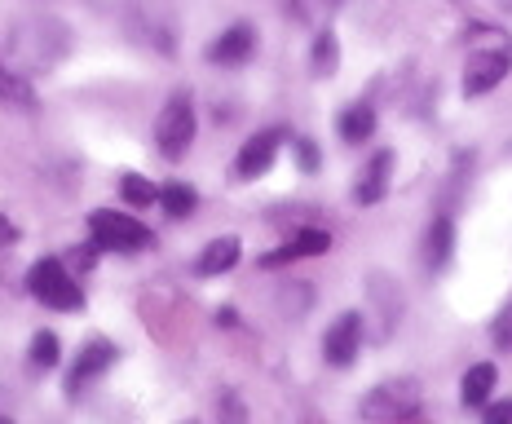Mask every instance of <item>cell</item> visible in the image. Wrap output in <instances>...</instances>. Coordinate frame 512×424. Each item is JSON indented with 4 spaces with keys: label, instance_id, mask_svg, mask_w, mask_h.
I'll use <instances>...</instances> for the list:
<instances>
[{
    "label": "cell",
    "instance_id": "cell-1",
    "mask_svg": "<svg viewBox=\"0 0 512 424\" xmlns=\"http://www.w3.org/2000/svg\"><path fill=\"white\" fill-rule=\"evenodd\" d=\"M71 49V36L67 27L58 23V18H18L14 27H9V40H5V53L14 67L23 71H40V67H53V62H62Z\"/></svg>",
    "mask_w": 512,
    "mask_h": 424
},
{
    "label": "cell",
    "instance_id": "cell-2",
    "mask_svg": "<svg viewBox=\"0 0 512 424\" xmlns=\"http://www.w3.org/2000/svg\"><path fill=\"white\" fill-rule=\"evenodd\" d=\"M362 420L371 424H407L420 416V385L411 376H398V380H380L367 398L358 402Z\"/></svg>",
    "mask_w": 512,
    "mask_h": 424
},
{
    "label": "cell",
    "instance_id": "cell-3",
    "mask_svg": "<svg viewBox=\"0 0 512 424\" xmlns=\"http://www.w3.org/2000/svg\"><path fill=\"white\" fill-rule=\"evenodd\" d=\"M89 235H93V248H102V252H142V248H151L155 243V235L137 217H128V212H111V208L93 212Z\"/></svg>",
    "mask_w": 512,
    "mask_h": 424
},
{
    "label": "cell",
    "instance_id": "cell-4",
    "mask_svg": "<svg viewBox=\"0 0 512 424\" xmlns=\"http://www.w3.org/2000/svg\"><path fill=\"white\" fill-rule=\"evenodd\" d=\"M190 142H195V102H190V93H173L155 120V146L159 155L177 164V159H186Z\"/></svg>",
    "mask_w": 512,
    "mask_h": 424
},
{
    "label": "cell",
    "instance_id": "cell-5",
    "mask_svg": "<svg viewBox=\"0 0 512 424\" xmlns=\"http://www.w3.org/2000/svg\"><path fill=\"white\" fill-rule=\"evenodd\" d=\"M27 288H31V296H36L40 305H49V310H80V305H84L80 283L71 279L67 265H62L58 257H45V261L31 265Z\"/></svg>",
    "mask_w": 512,
    "mask_h": 424
},
{
    "label": "cell",
    "instance_id": "cell-6",
    "mask_svg": "<svg viewBox=\"0 0 512 424\" xmlns=\"http://www.w3.org/2000/svg\"><path fill=\"white\" fill-rule=\"evenodd\" d=\"M508 71H512V49L508 45L473 53V58H468V71H464V93L468 98H482V93L499 89V84L508 80Z\"/></svg>",
    "mask_w": 512,
    "mask_h": 424
},
{
    "label": "cell",
    "instance_id": "cell-7",
    "mask_svg": "<svg viewBox=\"0 0 512 424\" xmlns=\"http://www.w3.org/2000/svg\"><path fill=\"white\" fill-rule=\"evenodd\" d=\"M283 137H287L283 129H261L256 137H248V142H243V151L234 155V177H239V182H252V177L270 173V164H274V155H279Z\"/></svg>",
    "mask_w": 512,
    "mask_h": 424
},
{
    "label": "cell",
    "instance_id": "cell-8",
    "mask_svg": "<svg viewBox=\"0 0 512 424\" xmlns=\"http://www.w3.org/2000/svg\"><path fill=\"white\" fill-rule=\"evenodd\" d=\"M362 349V314H340L323 336V358L332 367H349Z\"/></svg>",
    "mask_w": 512,
    "mask_h": 424
},
{
    "label": "cell",
    "instance_id": "cell-9",
    "mask_svg": "<svg viewBox=\"0 0 512 424\" xmlns=\"http://www.w3.org/2000/svg\"><path fill=\"white\" fill-rule=\"evenodd\" d=\"M111 363H115V345H111V341H89V345L80 349V358H76V367H71V376H67V394L80 398L84 385H89V380H98Z\"/></svg>",
    "mask_w": 512,
    "mask_h": 424
},
{
    "label": "cell",
    "instance_id": "cell-10",
    "mask_svg": "<svg viewBox=\"0 0 512 424\" xmlns=\"http://www.w3.org/2000/svg\"><path fill=\"white\" fill-rule=\"evenodd\" d=\"M252 53H256V31L248 23H234L230 31H221L208 45V62H217V67H239Z\"/></svg>",
    "mask_w": 512,
    "mask_h": 424
},
{
    "label": "cell",
    "instance_id": "cell-11",
    "mask_svg": "<svg viewBox=\"0 0 512 424\" xmlns=\"http://www.w3.org/2000/svg\"><path fill=\"white\" fill-rule=\"evenodd\" d=\"M389 173H393V151H376L371 155V164L362 168L358 186H354V204H380L384 195H389Z\"/></svg>",
    "mask_w": 512,
    "mask_h": 424
},
{
    "label": "cell",
    "instance_id": "cell-12",
    "mask_svg": "<svg viewBox=\"0 0 512 424\" xmlns=\"http://www.w3.org/2000/svg\"><path fill=\"white\" fill-rule=\"evenodd\" d=\"M451 257H455V221L451 212H442V217H433L429 235H424V261H429V270H442Z\"/></svg>",
    "mask_w": 512,
    "mask_h": 424
},
{
    "label": "cell",
    "instance_id": "cell-13",
    "mask_svg": "<svg viewBox=\"0 0 512 424\" xmlns=\"http://www.w3.org/2000/svg\"><path fill=\"white\" fill-rule=\"evenodd\" d=\"M239 257H243V243L234 239V235H226V239H212L208 248L199 252L195 270L204 274V279H212V274H226V270H234V265H239Z\"/></svg>",
    "mask_w": 512,
    "mask_h": 424
},
{
    "label": "cell",
    "instance_id": "cell-14",
    "mask_svg": "<svg viewBox=\"0 0 512 424\" xmlns=\"http://www.w3.org/2000/svg\"><path fill=\"white\" fill-rule=\"evenodd\" d=\"M495 380H499L495 363H477V367H468V371H464V380H460V398H464V407H482V402L490 398V389H495Z\"/></svg>",
    "mask_w": 512,
    "mask_h": 424
},
{
    "label": "cell",
    "instance_id": "cell-15",
    "mask_svg": "<svg viewBox=\"0 0 512 424\" xmlns=\"http://www.w3.org/2000/svg\"><path fill=\"white\" fill-rule=\"evenodd\" d=\"M336 129H340V137H345V142H354V146L367 142V137L376 133V106H371V102H354L345 115H340Z\"/></svg>",
    "mask_w": 512,
    "mask_h": 424
},
{
    "label": "cell",
    "instance_id": "cell-16",
    "mask_svg": "<svg viewBox=\"0 0 512 424\" xmlns=\"http://www.w3.org/2000/svg\"><path fill=\"white\" fill-rule=\"evenodd\" d=\"M159 208H164L168 217H190V212L199 208L195 186H186V182H168V186H159Z\"/></svg>",
    "mask_w": 512,
    "mask_h": 424
},
{
    "label": "cell",
    "instance_id": "cell-17",
    "mask_svg": "<svg viewBox=\"0 0 512 424\" xmlns=\"http://www.w3.org/2000/svg\"><path fill=\"white\" fill-rule=\"evenodd\" d=\"M336 67H340V36L332 27H323L314 40V76H332Z\"/></svg>",
    "mask_w": 512,
    "mask_h": 424
},
{
    "label": "cell",
    "instance_id": "cell-18",
    "mask_svg": "<svg viewBox=\"0 0 512 424\" xmlns=\"http://www.w3.org/2000/svg\"><path fill=\"white\" fill-rule=\"evenodd\" d=\"M0 98L14 102V106H23V111L36 106V93H31V84L23 80V71H9L5 62H0Z\"/></svg>",
    "mask_w": 512,
    "mask_h": 424
},
{
    "label": "cell",
    "instance_id": "cell-19",
    "mask_svg": "<svg viewBox=\"0 0 512 424\" xmlns=\"http://www.w3.org/2000/svg\"><path fill=\"white\" fill-rule=\"evenodd\" d=\"M120 195H124V204H133V208L159 204V186H151V177H137V173H124Z\"/></svg>",
    "mask_w": 512,
    "mask_h": 424
},
{
    "label": "cell",
    "instance_id": "cell-20",
    "mask_svg": "<svg viewBox=\"0 0 512 424\" xmlns=\"http://www.w3.org/2000/svg\"><path fill=\"white\" fill-rule=\"evenodd\" d=\"M292 248H296V257H323V252L332 248V235H327V230H318V226H305L301 235L292 239Z\"/></svg>",
    "mask_w": 512,
    "mask_h": 424
},
{
    "label": "cell",
    "instance_id": "cell-21",
    "mask_svg": "<svg viewBox=\"0 0 512 424\" xmlns=\"http://www.w3.org/2000/svg\"><path fill=\"white\" fill-rule=\"evenodd\" d=\"M58 358H62L58 336H53V332H36V341H31V363L49 371V367H58Z\"/></svg>",
    "mask_w": 512,
    "mask_h": 424
},
{
    "label": "cell",
    "instance_id": "cell-22",
    "mask_svg": "<svg viewBox=\"0 0 512 424\" xmlns=\"http://www.w3.org/2000/svg\"><path fill=\"white\" fill-rule=\"evenodd\" d=\"M217 416H221V424H248V407H243V398L234 394V389H221Z\"/></svg>",
    "mask_w": 512,
    "mask_h": 424
},
{
    "label": "cell",
    "instance_id": "cell-23",
    "mask_svg": "<svg viewBox=\"0 0 512 424\" xmlns=\"http://www.w3.org/2000/svg\"><path fill=\"white\" fill-rule=\"evenodd\" d=\"M296 151V164H301V173H318V164H323V155H318V146L309 142V137H296L292 142Z\"/></svg>",
    "mask_w": 512,
    "mask_h": 424
},
{
    "label": "cell",
    "instance_id": "cell-24",
    "mask_svg": "<svg viewBox=\"0 0 512 424\" xmlns=\"http://www.w3.org/2000/svg\"><path fill=\"white\" fill-rule=\"evenodd\" d=\"M490 336H495V345L504 349V354H512V301L499 310V318H495V327H490Z\"/></svg>",
    "mask_w": 512,
    "mask_h": 424
},
{
    "label": "cell",
    "instance_id": "cell-25",
    "mask_svg": "<svg viewBox=\"0 0 512 424\" xmlns=\"http://www.w3.org/2000/svg\"><path fill=\"white\" fill-rule=\"evenodd\" d=\"M482 424H512V398H504V402H490L486 416H482Z\"/></svg>",
    "mask_w": 512,
    "mask_h": 424
},
{
    "label": "cell",
    "instance_id": "cell-26",
    "mask_svg": "<svg viewBox=\"0 0 512 424\" xmlns=\"http://www.w3.org/2000/svg\"><path fill=\"white\" fill-rule=\"evenodd\" d=\"M292 261H301V257H296V248L287 243V248L270 252V257H261V270H279V265H292Z\"/></svg>",
    "mask_w": 512,
    "mask_h": 424
},
{
    "label": "cell",
    "instance_id": "cell-27",
    "mask_svg": "<svg viewBox=\"0 0 512 424\" xmlns=\"http://www.w3.org/2000/svg\"><path fill=\"white\" fill-rule=\"evenodd\" d=\"M14 239H18V226L5 217V212H0V248H9V243H14Z\"/></svg>",
    "mask_w": 512,
    "mask_h": 424
},
{
    "label": "cell",
    "instance_id": "cell-28",
    "mask_svg": "<svg viewBox=\"0 0 512 424\" xmlns=\"http://www.w3.org/2000/svg\"><path fill=\"white\" fill-rule=\"evenodd\" d=\"M217 323H226V327H234V323H239V314H234V310H230V305H226V310H217Z\"/></svg>",
    "mask_w": 512,
    "mask_h": 424
},
{
    "label": "cell",
    "instance_id": "cell-29",
    "mask_svg": "<svg viewBox=\"0 0 512 424\" xmlns=\"http://www.w3.org/2000/svg\"><path fill=\"white\" fill-rule=\"evenodd\" d=\"M93 5H98V9H124L128 0H93Z\"/></svg>",
    "mask_w": 512,
    "mask_h": 424
},
{
    "label": "cell",
    "instance_id": "cell-30",
    "mask_svg": "<svg viewBox=\"0 0 512 424\" xmlns=\"http://www.w3.org/2000/svg\"><path fill=\"white\" fill-rule=\"evenodd\" d=\"M499 5H508V9H512V0H499Z\"/></svg>",
    "mask_w": 512,
    "mask_h": 424
},
{
    "label": "cell",
    "instance_id": "cell-31",
    "mask_svg": "<svg viewBox=\"0 0 512 424\" xmlns=\"http://www.w3.org/2000/svg\"><path fill=\"white\" fill-rule=\"evenodd\" d=\"M181 424H199V420H181Z\"/></svg>",
    "mask_w": 512,
    "mask_h": 424
}]
</instances>
